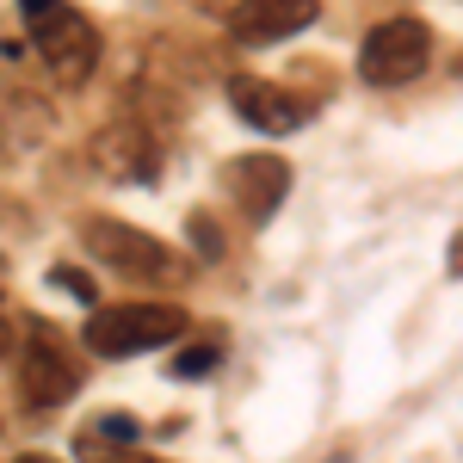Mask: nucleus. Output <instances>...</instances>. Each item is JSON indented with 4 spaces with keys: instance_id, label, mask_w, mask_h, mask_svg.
Returning <instances> with one entry per match:
<instances>
[{
    "instance_id": "f257e3e1",
    "label": "nucleus",
    "mask_w": 463,
    "mask_h": 463,
    "mask_svg": "<svg viewBox=\"0 0 463 463\" xmlns=\"http://www.w3.org/2000/svg\"><path fill=\"white\" fill-rule=\"evenodd\" d=\"M192 321L174 303H118V309H93L87 321V353L93 358H137L179 340Z\"/></svg>"
},
{
    "instance_id": "f03ea898",
    "label": "nucleus",
    "mask_w": 463,
    "mask_h": 463,
    "mask_svg": "<svg viewBox=\"0 0 463 463\" xmlns=\"http://www.w3.org/2000/svg\"><path fill=\"white\" fill-rule=\"evenodd\" d=\"M32 43H37V56H43V69L56 74V80H69V87H80L93 74V62H99V32L69 0H43L32 13Z\"/></svg>"
},
{
    "instance_id": "7ed1b4c3",
    "label": "nucleus",
    "mask_w": 463,
    "mask_h": 463,
    "mask_svg": "<svg viewBox=\"0 0 463 463\" xmlns=\"http://www.w3.org/2000/svg\"><path fill=\"white\" fill-rule=\"evenodd\" d=\"M427 62H432V32L420 19H383L358 43V74L371 87H408L427 74Z\"/></svg>"
},
{
    "instance_id": "20e7f679",
    "label": "nucleus",
    "mask_w": 463,
    "mask_h": 463,
    "mask_svg": "<svg viewBox=\"0 0 463 463\" xmlns=\"http://www.w3.org/2000/svg\"><path fill=\"white\" fill-rule=\"evenodd\" d=\"M87 161L111 185H155V174H161V137L148 124H137V118H111L106 130H93Z\"/></svg>"
},
{
    "instance_id": "39448f33",
    "label": "nucleus",
    "mask_w": 463,
    "mask_h": 463,
    "mask_svg": "<svg viewBox=\"0 0 463 463\" xmlns=\"http://www.w3.org/2000/svg\"><path fill=\"white\" fill-rule=\"evenodd\" d=\"M80 248L93 253L99 266L124 272V279H161V272H174V253L161 248L148 229H130L118 216H87L80 222Z\"/></svg>"
},
{
    "instance_id": "423d86ee",
    "label": "nucleus",
    "mask_w": 463,
    "mask_h": 463,
    "mask_svg": "<svg viewBox=\"0 0 463 463\" xmlns=\"http://www.w3.org/2000/svg\"><path fill=\"white\" fill-rule=\"evenodd\" d=\"M74 390H80V371H74V358L62 353V340L43 334V327H32V340H25V353H19V395H25V408H62Z\"/></svg>"
},
{
    "instance_id": "0eeeda50",
    "label": "nucleus",
    "mask_w": 463,
    "mask_h": 463,
    "mask_svg": "<svg viewBox=\"0 0 463 463\" xmlns=\"http://www.w3.org/2000/svg\"><path fill=\"white\" fill-rule=\"evenodd\" d=\"M229 106L241 111L253 130H266V137H290V130L309 118L303 99H290L285 87H272V80H260V74H235V80H229Z\"/></svg>"
},
{
    "instance_id": "6e6552de",
    "label": "nucleus",
    "mask_w": 463,
    "mask_h": 463,
    "mask_svg": "<svg viewBox=\"0 0 463 463\" xmlns=\"http://www.w3.org/2000/svg\"><path fill=\"white\" fill-rule=\"evenodd\" d=\"M229 192L241 198V211H248L253 222H266V216L285 204L290 167L279 155H241V161H229Z\"/></svg>"
},
{
    "instance_id": "1a4fd4ad",
    "label": "nucleus",
    "mask_w": 463,
    "mask_h": 463,
    "mask_svg": "<svg viewBox=\"0 0 463 463\" xmlns=\"http://www.w3.org/2000/svg\"><path fill=\"white\" fill-rule=\"evenodd\" d=\"M316 25V0H241L229 13L235 43H279V37Z\"/></svg>"
},
{
    "instance_id": "9d476101",
    "label": "nucleus",
    "mask_w": 463,
    "mask_h": 463,
    "mask_svg": "<svg viewBox=\"0 0 463 463\" xmlns=\"http://www.w3.org/2000/svg\"><path fill=\"white\" fill-rule=\"evenodd\" d=\"M80 458L87 463H161V458H148V451H137V445L99 439V432H80Z\"/></svg>"
},
{
    "instance_id": "9b49d317",
    "label": "nucleus",
    "mask_w": 463,
    "mask_h": 463,
    "mask_svg": "<svg viewBox=\"0 0 463 463\" xmlns=\"http://www.w3.org/2000/svg\"><path fill=\"white\" fill-rule=\"evenodd\" d=\"M216 364H222V346L204 340V346H185V353L174 358V377H179V383H198V377H211Z\"/></svg>"
},
{
    "instance_id": "f8f14e48",
    "label": "nucleus",
    "mask_w": 463,
    "mask_h": 463,
    "mask_svg": "<svg viewBox=\"0 0 463 463\" xmlns=\"http://www.w3.org/2000/svg\"><path fill=\"white\" fill-rule=\"evenodd\" d=\"M99 439H118V445H137V439H143V432H137V420H130V414H106V420H99Z\"/></svg>"
},
{
    "instance_id": "ddd939ff",
    "label": "nucleus",
    "mask_w": 463,
    "mask_h": 463,
    "mask_svg": "<svg viewBox=\"0 0 463 463\" xmlns=\"http://www.w3.org/2000/svg\"><path fill=\"white\" fill-rule=\"evenodd\" d=\"M185 229H192V235H198V253H204V260H216V253H222V241H216V222L204 211L192 216V222H185Z\"/></svg>"
},
{
    "instance_id": "4468645a",
    "label": "nucleus",
    "mask_w": 463,
    "mask_h": 463,
    "mask_svg": "<svg viewBox=\"0 0 463 463\" xmlns=\"http://www.w3.org/2000/svg\"><path fill=\"white\" fill-rule=\"evenodd\" d=\"M56 285L69 290V297H80V303H93V279H80L74 266H56Z\"/></svg>"
},
{
    "instance_id": "2eb2a0df",
    "label": "nucleus",
    "mask_w": 463,
    "mask_h": 463,
    "mask_svg": "<svg viewBox=\"0 0 463 463\" xmlns=\"http://www.w3.org/2000/svg\"><path fill=\"white\" fill-rule=\"evenodd\" d=\"M6 353H13V321L0 316V358H6Z\"/></svg>"
},
{
    "instance_id": "dca6fc26",
    "label": "nucleus",
    "mask_w": 463,
    "mask_h": 463,
    "mask_svg": "<svg viewBox=\"0 0 463 463\" xmlns=\"http://www.w3.org/2000/svg\"><path fill=\"white\" fill-rule=\"evenodd\" d=\"M19 463H56V458H43V451H25V458H19Z\"/></svg>"
},
{
    "instance_id": "f3484780",
    "label": "nucleus",
    "mask_w": 463,
    "mask_h": 463,
    "mask_svg": "<svg viewBox=\"0 0 463 463\" xmlns=\"http://www.w3.org/2000/svg\"><path fill=\"white\" fill-rule=\"evenodd\" d=\"M19 6H25V19H32V13H37V6H43V0H19Z\"/></svg>"
},
{
    "instance_id": "a211bd4d",
    "label": "nucleus",
    "mask_w": 463,
    "mask_h": 463,
    "mask_svg": "<svg viewBox=\"0 0 463 463\" xmlns=\"http://www.w3.org/2000/svg\"><path fill=\"white\" fill-rule=\"evenodd\" d=\"M0 290H6V260H0Z\"/></svg>"
},
{
    "instance_id": "6ab92c4d",
    "label": "nucleus",
    "mask_w": 463,
    "mask_h": 463,
    "mask_svg": "<svg viewBox=\"0 0 463 463\" xmlns=\"http://www.w3.org/2000/svg\"><path fill=\"white\" fill-rule=\"evenodd\" d=\"M340 463H346V458H340Z\"/></svg>"
}]
</instances>
